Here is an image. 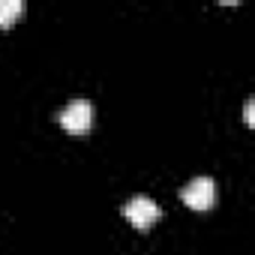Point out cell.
<instances>
[{"instance_id": "cell-4", "label": "cell", "mask_w": 255, "mask_h": 255, "mask_svg": "<svg viewBox=\"0 0 255 255\" xmlns=\"http://www.w3.org/2000/svg\"><path fill=\"white\" fill-rule=\"evenodd\" d=\"M21 12H24L21 0H0V27H12Z\"/></svg>"}, {"instance_id": "cell-1", "label": "cell", "mask_w": 255, "mask_h": 255, "mask_svg": "<svg viewBox=\"0 0 255 255\" xmlns=\"http://www.w3.org/2000/svg\"><path fill=\"white\" fill-rule=\"evenodd\" d=\"M90 123H93V105L87 99H72L63 111H60V126L66 132L72 135H81L90 129Z\"/></svg>"}, {"instance_id": "cell-2", "label": "cell", "mask_w": 255, "mask_h": 255, "mask_svg": "<svg viewBox=\"0 0 255 255\" xmlns=\"http://www.w3.org/2000/svg\"><path fill=\"white\" fill-rule=\"evenodd\" d=\"M180 198L192 207V210H210L213 201H216V183L210 177H195L183 186Z\"/></svg>"}, {"instance_id": "cell-5", "label": "cell", "mask_w": 255, "mask_h": 255, "mask_svg": "<svg viewBox=\"0 0 255 255\" xmlns=\"http://www.w3.org/2000/svg\"><path fill=\"white\" fill-rule=\"evenodd\" d=\"M252 123H255V120H252V99H249V102H246V126H252Z\"/></svg>"}, {"instance_id": "cell-3", "label": "cell", "mask_w": 255, "mask_h": 255, "mask_svg": "<svg viewBox=\"0 0 255 255\" xmlns=\"http://www.w3.org/2000/svg\"><path fill=\"white\" fill-rule=\"evenodd\" d=\"M123 216L129 219L135 228H150L156 219H159V204L147 195H135L132 201H126L123 207Z\"/></svg>"}]
</instances>
